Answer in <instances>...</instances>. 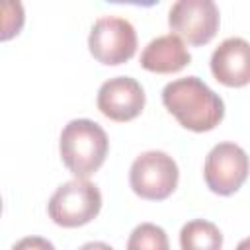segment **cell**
I'll return each mask as SVG.
<instances>
[{
  "instance_id": "cell-13",
  "label": "cell",
  "mask_w": 250,
  "mask_h": 250,
  "mask_svg": "<svg viewBox=\"0 0 250 250\" xmlns=\"http://www.w3.org/2000/svg\"><path fill=\"white\" fill-rule=\"evenodd\" d=\"M12 250H55V246L43 236H25L18 240Z\"/></svg>"
},
{
  "instance_id": "cell-5",
  "label": "cell",
  "mask_w": 250,
  "mask_h": 250,
  "mask_svg": "<svg viewBox=\"0 0 250 250\" xmlns=\"http://www.w3.org/2000/svg\"><path fill=\"white\" fill-rule=\"evenodd\" d=\"M88 49L102 64H123L137 51V31L125 18H98L88 35Z\"/></svg>"
},
{
  "instance_id": "cell-10",
  "label": "cell",
  "mask_w": 250,
  "mask_h": 250,
  "mask_svg": "<svg viewBox=\"0 0 250 250\" xmlns=\"http://www.w3.org/2000/svg\"><path fill=\"white\" fill-rule=\"evenodd\" d=\"M189 61H191V55L186 43L174 33L158 35L141 53V66L156 74L180 72L184 66L189 64Z\"/></svg>"
},
{
  "instance_id": "cell-14",
  "label": "cell",
  "mask_w": 250,
  "mask_h": 250,
  "mask_svg": "<svg viewBox=\"0 0 250 250\" xmlns=\"http://www.w3.org/2000/svg\"><path fill=\"white\" fill-rule=\"evenodd\" d=\"M78 250H113V248L109 244H105V242H86Z\"/></svg>"
},
{
  "instance_id": "cell-3",
  "label": "cell",
  "mask_w": 250,
  "mask_h": 250,
  "mask_svg": "<svg viewBox=\"0 0 250 250\" xmlns=\"http://www.w3.org/2000/svg\"><path fill=\"white\" fill-rule=\"evenodd\" d=\"M102 209V193L88 180H70L55 189L47 203L51 221L64 229H74L90 223Z\"/></svg>"
},
{
  "instance_id": "cell-1",
  "label": "cell",
  "mask_w": 250,
  "mask_h": 250,
  "mask_svg": "<svg viewBox=\"0 0 250 250\" xmlns=\"http://www.w3.org/2000/svg\"><path fill=\"white\" fill-rule=\"evenodd\" d=\"M162 104L182 127L195 133L215 129L225 117L221 96L197 76L168 82L162 90Z\"/></svg>"
},
{
  "instance_id": "cell-8",
  "label": "cell",
  "mask_w": 250,
  "mask_h": 250,
  "mask_svg": "<svg viewBox=\"0 0 250 250\" xmlns=\"http://www.w3.org/2000/svg\"><path fill=\"white\" fill-rule=\"evenodd\" d=\"M145 90L131 76H115L105 80L98 90V109L111 121H131L145 107Z\"/></svg>"
},
{
  "instance_id": "cell-7",
  "label": "cell",
  "mask_w": 250,
  "mask_h": 250,
  "mask_svg": "<svg viewBox=\"0 0 250 250\" xmlns=\"http://www.w3.org/2000/svg\"><path fill=\"white\" fill-rule=\"evenodd\" d=\"M221 14L213 0H178L168 12L174 35L189 45H207L219 31Z\"/></svg>"
},
{
  "instance_id": "cell-11",
  "label": "cell",
  "mask_w": 250,
  "mask_h": 250,
  "mask_svg": "<svg viewBox=\"0 0 250 250\" xmlns=\"http://www.w3.org/2000/svg\"><path fill=\"white\" fill-rule=\"evenodd\" d=\"M182 250H221L223 234L219 227L205 219H193L180 230Z\"/></svg>"
},
{
  "instance_id": "cell-6",
  "label": "cell",
  "mask_w": 250,
  "mask_h": 250,
  "mask_svg": "<svg viewBox=\"0 0 250 250\" xmlns=\"http://www.w3.org/2000/svg\"><path fill=\"white\" fill-rule=\"evenodd\" d=\"M250 172L246 150L234 143H219L205 156L203 178L207 188L217 195H232L242 188Z\"/></svg>"
},
{
  "instance_id": "cell-12",
  "label": "cell",
  "mask_w": 250,
  "mask_h": 250,
  "mask_svg": "<svg viewBox=\"0 0 250 250\" xmlns=\"http://www.w3.org/2000/svg\"><path fill=\"white\" fill-rule=\"evenodd\" d=\"M127 250H170L168 234L154 223H141L129 234Z\"/></svg>"
},
{
  "instance_id": "cell-4",
  "label": "cell",
  "mask_w": 250,
  "mask_h": 250,
  "mask_svg": "<svg viewBox=\"0 0 250 250\" xmlns=\"http://www.w3.org/2000/svg\"><path fill=\"white\" fill-rule=\"evenodd\" d=\"M180 180L176 160L162 150H146L139 154L129 170L131 189L148 201H162L172 195Z\"/></svg>"
},
{
  "instance_id": "cell-15",
  "label": "cell",
  "mask_w": 250,
  "mask_h": 250,
  "mask_svg": "<svg viewBox=\"0 0 250 250\" xmlns=\"http://www.w3.org/2000/svg\"><path fill=\"white\" fill-rule=\"evenodd\" d=\"M234 250H250V236H248V238H244V240H240V242H238V246H236Z\"/></svg>"
},
{
  "instance_id": "cell-9",
  "label": "cell",
  "mask_w": 250,
  "mask_h": 250,
  "mask_svg": "<svg viewBox=\"0 0 250 250\" xmlns=\"http://www.w3.org/2000/svg\"><path fill=\"white\" fill-rule=\"evenodd\" d=\"M211 72L217 82L229 88L250 84V43L242 37H229L211 55Z\"/></svg>"
},
{
  "instance_id": "cell-2",
  "label": "cell",
  "mask_w": 250,
  "mask_h": 250,
  "mask_svg": "<svg viewBox=\"0 0 250 250\" xmlns=\"http://www.w3.org/2000/svg\"><path fill=\"white\" fill-rule=\"evenodd\" d=\"M109 141L102 125L92 119H72L64 125L59 150L64 166L76 178L86 180L100 170L107 156Z\"/></svg>"
}]
</instances>
